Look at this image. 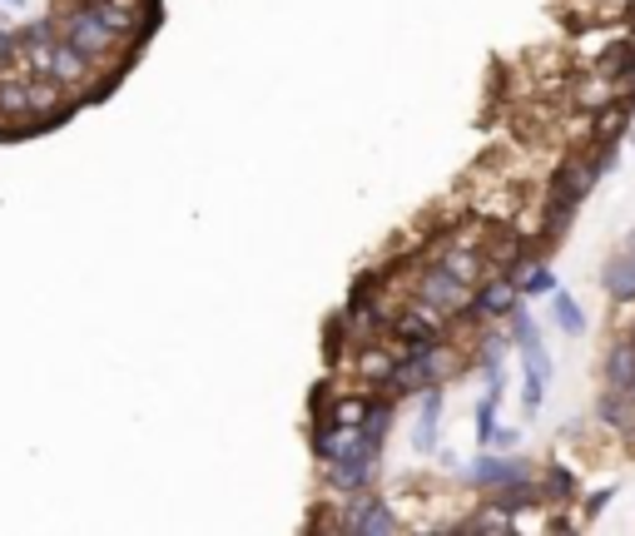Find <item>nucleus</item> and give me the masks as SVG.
I'll list each match as a JSON object with an SVG mask.
<instances>
[{"instance_id":"nucleus-9","label":"nucleus","mask_w":635,"mask_h":536,"mask_svg":"<svg viewBox=\"0 0 635 536\" xmlns=\"http://www.w3.org/2000/svg\"><path fill=\"white\" fill-rule=\"evenodd\" d=\"M437 422H442V387H422L418 393V428H412V447L422 457L437 452Z\"/></svg>"},{"instance_id":"nucleus-2","label":"nucleus","mask_w":635,"mask_h":536,"mask_svg":"<svg viewBox=\"0 0 635 536\" xmlns=\"http://www.w3.org/2000/svg\"><path fill=\"white\" fill-rule=\"evenodd\" d=\"M55 21H60V25H55V35H60V40H66V45H75V50L85 55V60L95 65V70H99V65H109V60H115L119 50H130V45L119 40V35L109 31L105 21H99V11H95V5H80V0H75V5H70L66 15L55 11Z\"/></svg>"},{"instance_id":"nucleus-19","label":"nucleus","mask_w":635,"mask_h":536,"mask_svg":"<svg viewBox=\"0 0 635 536\" xmlns=\"http://www.w3.org/2000/svg\"><path fill=\"white\" fill-rule=\"evenodd\" d=\"M0 5H11V11H25V0H0Z\"/></svg>"},{"instance_id":"nucleus-16","label":"nucleus","mask_w":635,"mask_h":536,"mask_svg":"<svg viewBox=\"0 0 635 536\" xmlns=\"http://www.w3.org/2000/svg\"><path fill=\"white\" fill-rule=\"evenodd\" d=\"M611 502H615V487H601V492L586 497V512H581V516H586V522H596V516H601Z\"/></svg>"},{"instance_id":"nucleus-17","label":"nucleus","mask_w":635,"mask_h":536,"mask_svg":"<svg viewBox=\"0 0 635 536\" xmlns=\"http://www.w3.org/2000/svg\"><path fill=\"white\" fill-rule=\"evenodd\" d=\"M517 438H521L517 428H492V438H486V447H496V452H511V447H517Z\"/></svg>"},{"instance_id":"nucleus-3","label":"nucleus","mask_w":635,"mask_h":536,"mask_svg":"<svg viewBox=\"0 0 635 536\" xmlns=\"http://www.w3.org/2000/svg\"><path fill=\"white\" fill-rule=\"evenodd\" d=\"M398 526L402 522L392 516V506L383 497H363V492H353V502L333 516V532H398Z\"/></svg>"},{"instance_id":"nucleus-15","label":"nucleus","mask_w":635,"mask_h":536,"mask_svg":"<svg viewBox=\"0 0 635 536\" xmlns=\"http://www.w3.org/2000/svg\"><path fill=\"white\" fill-rule=\"evenodd\" d=\"M496 408H502V403H496L492 393L477 403V442H482V447H486V438H492V428H496Z\"/></svg>"},{"instance_id":"nucleus-5","label":"nucleus","mask_w":635,"mask_h":536,"mask_svg":"<svg viewBox=\"0 0 635 536\" xmlns=\"http://www.w3.org/2000/svg\"><path fill=\"white\" fill-rule=\"evenodd\" d=\"M615 100H631L625 85L611 75H596V70H586V75L571 85V109H581V115H596V109L615 105Z\"/></svg>"},{"instance_id":"nucleus-13","label":"nucleus","mask_w":635,"mask_h":536,"mask_svg":"<svg viewBox=\"0 0 635 536\" xmlns=\"http://www.w3.org/2000/svg\"><path fill=\"white\" fill-rule=\"evenodd\" d=\"M551 313H556V328L566 333V338H576V333H586V313H581V303L571 299V293L551 289Z\"/></svg>"},{"instance_id":"nucleus-1","label":"nucleus","mask_w":635,"mask_h":536,"mask_svg":"<svg viewBox=\"0 0 635 536\" xmlns=\"http://www.w3.org/2000/svg\"><path fill=\"white\" fill-rule=\"evenodd\" d=\"M457 373V353L447 338H432V343H412L398 348V363H392V377L383 383L388 397H418L422 387H442Z\"/></svg>"},{"instance_id":"nucleus-22","label":"nucleus","mask_w":635,"mask_h":536,"mask_svg":"<svg viewBox=\"0 0 635 536\" xmlns=\"http://www.w3.org/2000/svg\"><path fill=\"white\" fill-rule=\"evenodd\" d=\"M80 5H99V0H80Z\"/></svg>"},{"instance_id":"nucleus-20","label":"nucleus","mask_w":635,"mask_h":536,"mask_svg":"<svg viewBox=\"0 0 635 536\" xmlns=\"http://www.w3.org/2000/svg\"><path fill=\"white\" fill-rule=\"evenodd\" d=\"M625 338H631V348H635V323H631V333H625Z\"/></svg>"},{"instance_id":"nucleus-21","label":"nucleus","mask_w":635,"mask_h":536,"mask_svg":"<svg viewBox=\"0 0 635 536\" xmlns=\"http://www.w3.org/2000/svg\"><path fill=\"white\" fill-rule=\"evenodd\" d=\"M625 393H631V397H635V377H631V387H625Z\"/></svg>"},{"instance_id":"nucleus-14","label":"nucleus","mask_w":635,"mask_h":536,"mask_svg":"<svg viewBox=\"0 0 635 536\" xmlns=\"http://www.w3.org/2000/svg\"><path fill=\"white\" fill-rule=\"evenodd\" d=\"M511 512H502V506H482V512H472V516H457V532H511Z\"/></svg>"},{"instance_id":"nucleus-7","label":"nucleus","mask_w":635,"mask_h":536,"mask_svg":"<svg viewBox=\"0 0 635 536\" xmlns=\"http://www.w3.org/2000/svg\"><path fill=\"white\" fill-rule=\"evenodd\" d=\"M605 293H611V303H635V234L605 264Z\"/></svg>"},{"instance_id":"nucleus-6","label":"nucleus","mask_w":635,"mask_h":536,"mask_svg":"<svg viewBox=\"0 0 635 536\" xmlns=\"http://www.w3.org/2000/svg\"><path fill=\"white\" fill-rule=\"evenodd\" d=\"M531 477V462H517V457H502V452H482V457L467 462V482L477 487H506V482H521Z\"/></svg>"},{"instance_id":"nucleus-4","label":"nucleus","mask_w":635,"mask_h":536,"mask_svg":"<svg viewBox=\"0 0 635 536\" xmlns=\"http://www.w3.org/2000/svg\"><path fill=\"white\" fill-rule=\"evenodd\" d=\"M621 25H625V21H621ZM591 70H596V75L621 80L625 95H635V35L621 31V35H615V40L591 60Z\"/></svg>"},{"instance_id":"nucleus-18","label":"nucleus","mask_w":635,"mask_h":536,"mask_svg":"<svg viewBox=\"0 0 635 536\" xmlns=\"http://www.w3.org/2000/svg\"><path fill=\"white\" fill-rule=\"evenodd\" d=\"M21 60V40L11 31H0V65H15Z\"/></svg>"},{"instance_id":"nucleus-12","label":"nucleus","mask_w":635,"mask_h":536,"mask_svg":"<svg viewBox=\"0 0 635 536\" xmlns=\"http://www.w3.org/2000/svg\"><path fill=\"white\" fill-rule=\"evenodd\" d=\"M551 289H556V273H551L546 264H537V258H527V268H521V279H517V293L521 299H551Z\"/></svg>"},{"instance_id":"nucleus-8","label":"nucleus","mask_w":635,"mask_h":536,"mask_svg":"<svg viewBox=\"0 0 635 536\" xmlns=\"http://www.w3.org/2000/svg\"><path fill=\"white\" fill-rule=\"evenodd\" d=\"M596 422L621 432V438H635V397L625 387H605L601 403H596Z\"/></svg>"},{"instance_id":"nucleus-11","label":"nucleus","mask_w":635,"mask_h":536,"mask_svg":"<svg viewBox=\"0 0 635 536\" xmlns=\"http://www.w3.org/2000/svg\"><path fill=\"white\" fill-rule=\"evenodd\" d=\"M631 377H635V348H631V338H621L605 353V387H631Z\"/></svg>"},{"instance_id":"nucleus-10","label":"nucleus","mask_w":635,"mask_h":536,"mask_svg":"<svg viewBox=\"0 0 635 536\" xmlns=\"http://www.w3.org/2000/svg\"><path fill=\"white\" fill-rule=\"evenodd\" d=\"M537 492L546 506H566L571 497H576V473H571V467H551L546 477H537Z\"/></svg>"}]
</instances>
